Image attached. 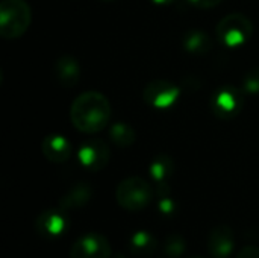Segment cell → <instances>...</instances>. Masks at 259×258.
I'll return each instance as SVG.
<instances>
[{"mask_svg": "<svg viewBox=\"0 0 259 258\" xmlns=\"http://www.w3.org/2000/svg\"><path fill=\"white\" fill-rule=\"evenodd\" d=\"M64 210H46L42 211L35 222L38 234L44 239H58L68 228V217Z\"/></svg>", "mask_w": 259, "mask_h": 258, "instance_id": "9c48e42d", "label": "cell"}, {"mask_svg": "<svg viewBox=\"0 0 259 258\" xmlns=\"http://www.w3.org/2000/svg\"><path fill=\"white\" fill-rule=\"evenodd\" d=\"M237 258H259V249L255 246H246L240 251Z\"/></svg>", "mask_w": 259, "mask_h": 258, "instance_id": "7402d4cb", "label": "cell"}, {"mask_svg": "<svg viewBox=\"0 0 259 258\" xmlns=\"http://www.w3.org/2000/svg\"><path fill=\"white\" fill-rule=\"evenodd\" d=\"M115 199L126 211H141L150 205L153 199V189L144 178H126L117 186Z\"/></svg>", "mask_w": 259, "mask_h": 258, "instance_id": "3957f363", "label": "cell"}, {"mask_svg": "<svg viewBox=\"0 0 259 258\" xmlns=\"http://www.w3.org/2000/svg\"><path fill=\"white\" fill-rule=\"evenodd\" d=\"M175 170V164H173V160L168 157V155H158L153 158V161L150 163V167H149V173L150 176L158 182V184H162L165 182L171 173Z\"/></svg>", "mask_w": 259, "mask_h": 258, "instance_id": "2e32d148", "label": "cell"}, {"mask_svg": "<svg viewBox=\"0 0 259 258\" xmlns=\"http://www.w3.org/2000/svg\"><path fill=\"white\" fill-rule=\"evenodd\" d=\"M91 196H93L91 186L88 182H77L59 199V208L64 211L79 210L91 201Z\"/></svg>", "mask_w": 259, "mask_h": 258, "instance_id": "7c38bea8", "label": "cell"}, {"mask_svg": "<svg viewBox=\"0 0 259 258\" xmlns=\"http://www.w3.org/2000/svg\"><path fill=\"white\" fill-rule=\"evenodd\" d=\"M77 158L80 164L90 172H99L108 166L109 158H111V151L103 140L90 138L80 144Z\"/></svg>", "mask_w": 259, "mask_h": 258, "instance_id": "52a82bcc", "label": "cell"}, {"mask_svg": "<svg viewBox=\"0 0 259 258\" xmlns=\"http://www.w3.org/2000/svg\"><path fill=\"white\" fill-rule=\"evenodd\" d=\"M212 111L217 117L229 120L237 117L243 109V94L234 85L220 87L212 96Z\"/></svg>", "mask_w": 259, "mask_h": 258, "instance_id": "8992f818", "label": "cell"}, {"mask_svg": "<svg viewBox=\"0 0 259 258\" xmlns=\"http://www.w3.org/2000/svg\"><path fill=\"white\" fill-rule=\"evenodd\" d=\"M117 258H123V257H117Z\"/></svg>", "mask_w": 259, "mask_h": 258, "instance_id": "d4e9b609", "label": "cell"}, {"mask_svg": "<svg viewBox=\"0 0 259 258\" xmlns=\"http://www.w3.org/2000/svg\"><path fill=\"white\" fill-rule=\"evenodd\" d=\"M103 2H114V0H103Z\"/></svg>", "mask_w": 259, "mask_h": 258, "instance_id": "cb8c5ba5", "label": "cell"}, {"mask_svg": "<svg viewBox=\"0 0 259 258\" xmlns=\"http://www.w3.org/2000/svg\"><path fill=\"white\" fill-rule=\"evenodd\" d=\"M181 88L167 79H153L143 90V99L152 108L167 109L171 108L179 99Z\"/></svg>", "mask_w": 259, "mask_h": 258, "instance_id": "5b68a950", "label": "cell"}, {"mask_svg": "<svg viewBox=\"0 0 259 258\" xmlns=\"http://www.w3.org/2000/svg\"><path fill=\"white\" fill-rule=\"evenodd\" d=\"M194 6L197 8H202V9H209V8H214L217 5H220L223 0H190Z\"/></svg>", "mask_w": 259, "mask_h": 258, "instance_id": "44dd1931", "label": "cell"}, {"mask_svg": "<svg viewBox=\"0 0 259 258\" xmlns=\"http://www.w3.org/2000/svg\"><path fill=\"white\" fill-rule=\"evenodd\" d=\"M55 73H56L58 81L64 87L71 88V87H76L80 79V65L76 58L70 55H64L56 61Z\"/></svg>", "mask_w": 259, "mask_h": 258, "instance_id": "4fadbf2b", "label": "cell"}, {"mask_svg": "<svg viewBox=\"0 0 259 258\" xmlns=\"http://www.w3.org/2000/svg\"><path fill=\"white\" fill-rule=\"evenodd\" d=\"M182 44H184L187 52L194 53V55H203L212 49L211 36L202 30H197V29L188 30L182 38Z\"/></svg>", "mask_w": 259, "mask_h": 258, "instance_id": "5bb4252c", "label": "cell"}, {"mask_svg": "<svg viewBox=\"0 0 259 258\" xmlns=\"http://www.w3.org/2000/svg\"><path fill=\"white\" fill-rule=\"evenodd\" d=\"M111 257V245L108 239L102 234H85L79 237L71 249L70 258H109Z\"/></svg>", "mask_w": 259, "mask_h": 258, "instance_id": "ba28073f", "label": "cell"}, {"mask_svg": "<svg viewBox=\"0 0 259 258\" xmlns=\"http://www.w3.org/2000/svg\"><path fill=\"white\" fill-rule=\"evenodd\" d=\"M243 90L250 94L259 93V67L249 70L243 78Z\"/></svg>", "mask_w": 259, "mask_h": 258, "instance_id": "d6986e66", "label": "cell"}, {"mask_svg": "<svg viewBox=\"0 0 259 258\" xmlns=\"http://www.w3.org/2000/svg\"><path fill=\"white\" fill-rule=\"evenodd\" d=\"M153 3H156V5H171V3H175L176 0H152Z\"/></svg>", "mask_w": 259, "mask_h": 258, "instance_id": "603a6c76", "label": "cell"}, {"mask_svg": "<svg viewBox=\"0 0 259 258\" xmlns=\"http://www.w3.org/2000/svg\"><path fill=\"white\" fill-rule=\"evenodd\" d=\"M217 38L226 47L235 49L244 46L253 35V23L244 14H228L220 20L215 29Z\"/></svg>", "mask_w": 259, "mask_h": 258, "instance_id": "277c9868", "label": "cell"}, {"mask_svg": "<svg viewBox=\"0 0 259 258\" xmlns=\"http://www.w3.org/2000/svg\"><path fill=\"white\" fill-rule=\"evenodd\" d=\"M129 248L137 257H150L158 249V240L147 231H137L129 240Z\"/></svg>", "mask_w": 259, "mask_h": 258, "instance_id": "9a60e30c", "label": "cell"}, {"mask_svg": "<svg viewBox=\"0 0 259 258\" xmlns=\"http://www.w3.org/2000/svg\"><path fill=\"white\" fill-rule=\"evenodd\" d=\"M158 210L162 216L165 217H171L176 213V204L170 196H164L161 198V201L158 202Z\"/></svg>", "mask_w": 259, "mask_h": 258, "instance_id": "ffe728a7", "label": "cell"}, {"mask_svg": "<svg viewBox=\"0 0 259 258\" xmlns=\"http://www.w3.org/2000/svg\"><path fill=\"white\" fill-rule=\"evenodd\" d=\"M109 135L112 143L118 148H129L135 143V129L124 122H117L111 125Z\"/></svg>", "mask_w": 259, "mask_h": 258, "instance_id": "e0dca14e", "label": "cell"}, {"mask_svg": "<svg viewBox=\"0 0 259 258\" xmlns=\"http://www.w3.org/2000/svg\"><path fill=\"white\" fill-rule=\"evenodd\" d=\"M41 151H42V155L50 161V163H65L71 152H73V148H71V143L61 134H50V135H46L44 140H42V144H41Z\"/></svg>", "mask_w": 259, "mask_h": 258, "instance_id": "8fae6325", "label": "cell"}, {"mask_svg": "<svg viewBox=\"0 0 259 258\" xmlns=\"http://www.w3.org/2000/svg\"><path fill=\"white\" fill-rule=\"evenodd\" d=\"M32 23V9L26 0H2L0 35L5 40H17L24 35Z\"/></svg>", "mask_w": 259, "mask_h": 258, "instance_id": "7a4b0ae2", "label": "cell"}, {"mask_svg": "<svg viewBox=\"0 0 259 258\" xmlns=\"http://www.w3.org/2000/svg\"><path fill=\"white\" fill-rule=\"evenodd\" d=\"M185 249H187V243L182 236L173 234L167 237L165 245H164V252L167 257L179 258L185 252Z\"/></svg>", "mask_w": 259, "mask_h": 258, "instance_id": "ac0fdd59", "label": "cell"}, {"mask_svg": "<svg viewBox=\"0 0 259 258\" xmlns=\"http://www.w3.org/2000/svg\"><path fill=\"white\" fill-rule=\"evenodd\" d=\"M70 120L79 132L97 134L109 125L111 103L99 91H85L73 100Z\"/></svg>", "mask_w": 259, "mask_h": 258, "instance_id": "6da1fadb", "label": "cell"}, {"mask_svg": "<svg viewBox=\"0 0 259 258\" xmlns=\"http://www.w3.org/2000/svg\"><path fill=\"white\" fill-rule=\"evenodd\" d=\"M208 251L214 258H229L234 251V233L228 225H219L209 233Z\"/></svg>", "mask_w": 259, "mask_h": 258, "instance_id": "30bf717a", "label": "cell"}]
</instances>
